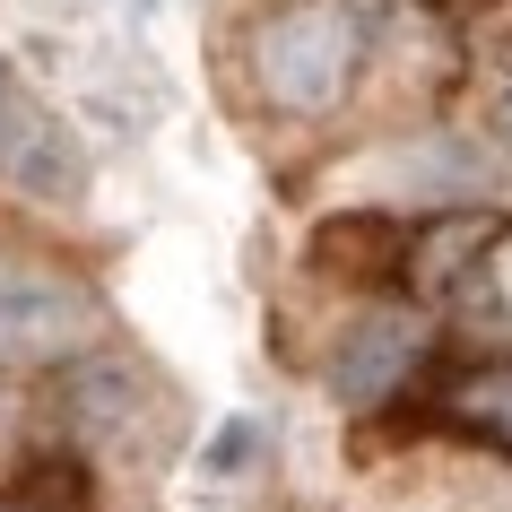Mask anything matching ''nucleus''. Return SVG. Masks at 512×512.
Instances as JSON below:
<instances>
[{
	"label": "nucleus",
	"instance_id": "obj_1",
	"mask_svg": "<svg viewBox=\"0 0 512 512\" xmlns=\"http://www.w3.org/2000/svg\"><path fill=\"white\" fill-rule=\"evenodd\" d=\"M365 9L356 0H278L270 18L252 27L243 61H252V87L261 105L287 113V122H322V113L348 105L356 70H365Z\"/></svg>",
	"mask_w": 512,
	"mask_h": 512
},
{
	"label": "nucleus",
	"instance_id": "obj_2",
	"mask_svg": "<svg viewBox=\"0 0 512 512\" xmlns=\"http://www.w3.org/2000/svg\"><path fill=\"white\" fill-rule=\"evenodd\" d=\"M105 339L96 287L53 261H0V365H79Z\"/></svg>",
	"mask_w": 512,
	"mask_h": 512
},
{
	"label": "nucleus",
	"instance_id": "obj_3",
	"mask_svg": "<svg viewBox=\"0 0 512 512\" xmlns=\"http://www.w3.org/2000/svg\"><path fill=\"white\" fill-rule=\"evenodd\" d=\"M0 183L27 191V200H79L87 191L79 139L61 131V113H44L27 87L9 79V61H0Z\"/></svg>",
	"mask_w": 512,
	"mask_h": 512
},
{
	"label": "nucleus",
	"instance_id": "obj_4",
	"mask_svg": "<svg viewBox=\"0 0 512 512\" xmlns=\"http://www.w3.org/2000/svg\"><path fill=\"white\" fill-rule=\"evenodd\" d=\"M417 365H426V322L400 313V304H382V313H365V322L339 339V356H330V391H339L348 408H382L391 391H408Z\"/></svg>",
	"mask_w": 512,
	"mask_h": 512
},
{
	"label": "nucleus",
	"instance_id": "obj_5",
	"mask_svg": "<svg viewBox=\"0 0 512 512\" xmlns=\"http://www.w3.org/2000/svg\"><path fill=\"white\" fill-rule=\"evenodd\" d=\"M504 235H512L504 209H443V217H426V226H408L400 278L417 287V296H460V287L478 278V261H486Z\"/></svg>",
	"mask_w": 512,
	"mask_h": 512
},
{
	"label": "nucleus",
	"instance_id": "obj_6",
	"mask_svg": "<svg viewBox=\"0 0 512 512\" xmlns=\"http://www.w3.org/2000/svg\"><path fill=\"white\" fill-rule=\"evenodd\" d=\"M400 252H408V226L382 209H348V217H322L313 243H304V261L322 278H348V287H382V278H400Z\"/></svg>",
	"mask_w": 512,
	"mask_h": 512
},
{
	"label": "nucleus",
	"instance_id": "obj_7",
	"mask_svg": "<svg viewBox=\"0 0 512 512\" xmlns=\"http://www.w3.org/2000/svg\"><path fill=\"white\" fill-rule=\"evenodd\" d=\"M434 417L469 443L512 460V356H478V365H452L434 382Z\"/></svg>",
	"mask_w": 512,
	"mask_h": 512
},
{
	"label": "nucleus",
	"instance_id": "obj_8",
	"mask_svg": "<svg viewBox=\"0 0 512 512\" xmlns=\"http://www.w3.org/2000/svg\"><path fill=\"white\" fill-rule=\"evenodd\" d=\"M87 504V478H79V460H35L27 478L0 495V512H79Z\"/></svg>",
	"mask_w": 512,
	"mask_h": 512
},
{
	"label": "nucleus",
	"instance_id": "obj_9",
	"mask_svg": "<svg viewBox=\"0 0 512 512\" xmlns=\"http://www.w3.org/2000/svg\"><path fill=\"white\" fill-rule=\"evenodd\" d=\"M486 131L512 148V35L486 53Z\"/></svg>",
	"mask_w": 512,
	"mask_h": 512
}]
</instances>
